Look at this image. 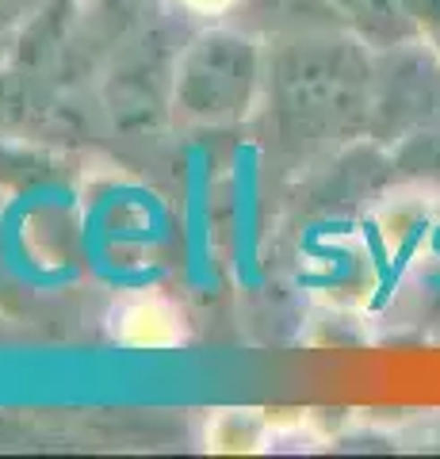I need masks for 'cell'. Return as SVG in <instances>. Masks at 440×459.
I'll list each match as a JSON object with an SVG mask.
<instances>
[{
    "instance_id": "obj_1",
    "label": "cell",
    "mask_w": 440,
    "mask_h": 459,
    "mask_svg": "<svg viewBox=\"0 0 440 459\" xmlns=\"http://www.w3.org/2000/svg\"><path fill=\"white\" fill-rule=\"evenodd\" d=\"M375 50L345 27H299L268 47L264 119L272 142L310 161L372 131Z\"/></svg>"
},
{
    "instance_id": "obj_2",
    "label": "cell",
    "mask_w": 440,
    "mask_h": 459,
    "mask_svg": "<svg viewBox=\"0 0 440 459\" xmlns=\"http://www.w3.org/2000/svg\"><path fill=\"white\" fill-rule=\"evenodd\" d=\"M268 47L237 27L200 31L173 62V111L192 126H230L264 100Z\"/></svg>"
},
{
    "instance_id": "obj_3",
    "label": "cell",
    "mask_w": 440,
    "mask_h": 459,
    "mask_svg": "<svg viewBox=\"0 0 440 459\" xmlns=\"http://www.w3.org/2000/svg\"><path fill=\"white\" fill-rule=\"evenodd\" d=\"M433 126H440V50L433 42L379 50L367 138L406 142Z\"/></svg>"
},
{
    "instance_id": "obj_4",
    "label": "cell",
    "mask_w": 440,
    "mask_h": 459,
    "mask_svg": "<svg viewBox=\"0 0 440 459\" xmlns=\"http://www.w3.org/2000/svg\"><path fill=\"white\" fill-rule=\"evenodd\" d=\"M337 23L375 54L406 42L440 47V0H325Z\"/></svg>"
},
{
    "instance_id": "obj_5",
    "label": "cell",
    "mask_w": 440,
    "mask_h": 459,
    "mask_svg": "<svg viewBox=\"0 0 440 459\" xmlns=\"http://www.w3.org/2000/svg\"><path fill=\"white\" fill-rule=\"evenodd\" d=\"M111 333L131 349H168L184 337V314L168 307L165 299H134L116 314Z\"/></svg>"
},
{
    "instance_id": "obj_6",
    "label": "cell",
    "mask_w": 440,
    "mask_h": 459,
    "mask_svg": "<svg viewBox=\"0 0 440 459\" xmlns=\"http://www.w3.org/2000/svg\"><path fill=\"white\" fill-rule=\"evenodd\" d=\"M184 12L192 16H203V20H219V16H230V12L241 4V0H177Z\"/></svg>"
},
{
    "instance_id": "obj_7",
    "label": "cell",
    "mask_w": 440,
    "mask_h": 459,
    "mask_svg": "<svg viewBox=\"0 0 440 459\" xmlns=\"http://www.w3.org/2000/svg\"><path fill=\"white\" fill-rule=\"evenodd\" d=\"M23 16V12L16 8V4H12V0H0V42H4L8 39V31H12V23H16Z\"/></svg>"
},
{
    "instance_id": "obj_8",
    "label": "cell",
    "mask_w": 440,
    "mask_h": 459,
    "mask_svg": "<svg viewBox=\"0 0 440 459\" xmlns=\"http://www.w3.org/2000/svg\"><path fill=\"white\" fill-rule=\"evenodd\" d=\"M12 4H16V8L23 12V16H27V12H35V8L42 4V0H12Z\"/></svg>"
}]
</instances>
